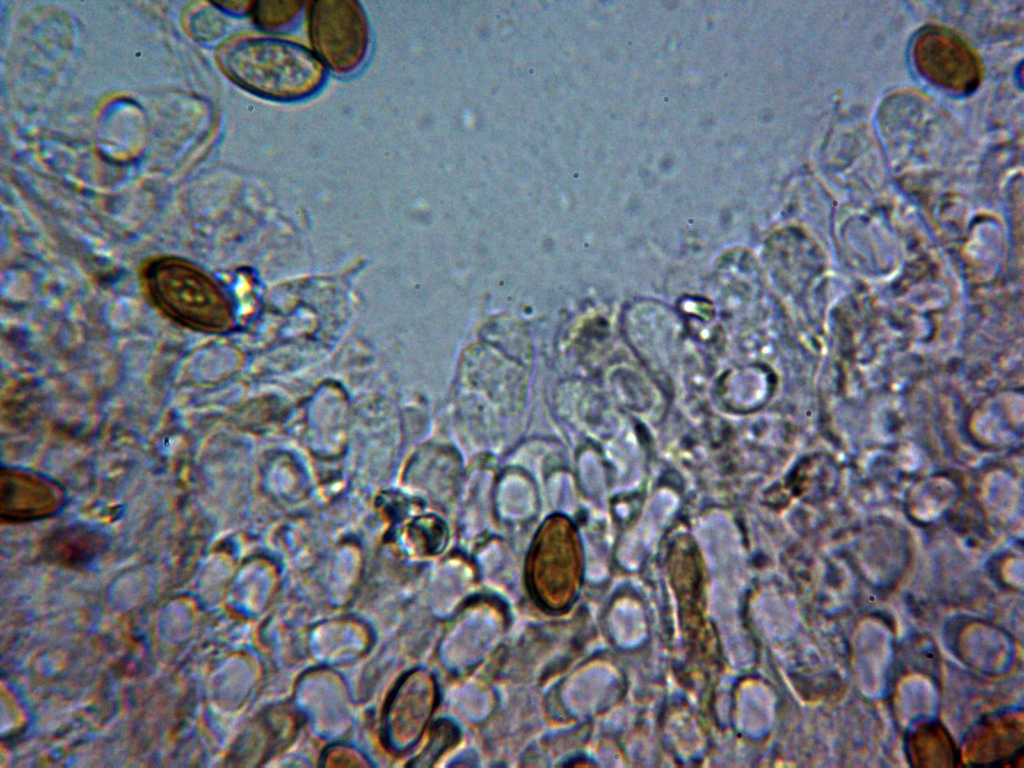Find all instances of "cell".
<instances>
[{
  "mask_svg": "<svg viewBox=\"0 0 1024 768\" xmlns=\"http://www.w3.org/2000/svg\"><path fill=\"white\" fill-rule=\"evenodd\" d=\"M108 536L95 527L71 524L51 532L42 542L40 557L72 570L87 569L108 549Z\"/></svg>",
  "mask_w": 1024,
  "mask_h": 768,
  "instance_id": "obj_5",
  "label": "cell"
},
{
  "mask_svg": "<svg viewBox=\"0 0 1024 768\" xmlns=\"http://www.w3.org/2000/svg\"><path fill=\"white\" fill-rule=\"evenodd\" d=\"M0 473V516L3 521L22 523L51 518L61 513L68 501L65 487L42 472L2 466Z\"/></svg>",
  "mask_w": 1024,
  "mask_h": 768,
  "instance_id": "obj_4",
  "label": "cell"
},
{
  "mask_svg": "<svg viewBox=\"0 0 1024 768\" xmlns=\"http://www.w3.org/2000/svg\"><path fill=\"white\" fill-rule=\"evenodd\" d=\"M308 31L314 53L336 73L354 71L367 54L369 27L358 2H313L308 10Z\"/></svg>",
  "mask_w": 1024,
  "mask_h": 768,
  "instance_id": "obj_3",
  "label": "cell"
},
{
  "mask_svg": "<svg viewBox=\"0 0 1024 768\" xmlns=\"http://www.w3.org/2000/svg\"><path fill=\"white\" fill-rule=\"evenodd\" d=\"M921 43L919 59L938 81L952 88H966L975 79V66L967 50L957 41L930 35Z\"/></svg>",
  "mask_w": 1024,
  "mask_h": 768,
  "instance_id": "obj_6",
  "label": "cell"
},
{
  "mask_svg": "<svg viewBox=\"0 0 1024 768\" xmlns=\"http://www.w3.org/2000/svg\"><path fill=\"white\" fill-rule=\"evenodd\" d=\"M302 4L295 1H259L252 6L255 22L266 30L290 26L301 12Z\"/></svg>",
  "mask_w": 1024,
  "mask_h": 768,
  "instance_id": "obj_7",
  "label": "cell"
},
{
  "mask_svg": "<svg viewBox=\"0 0 1024 768\" xmlns=\"http://www.w3.org/2000/svg\"><path fill=\"white\" fill-rule=\"evenodd\" d=\"M154 302L177 322L202 331H221L230 309L218 286L200 269L179 258L152 262L145 272Z\"/></svg>",
  "mask_w": 1024,
  "mask_h": 768,
  "instance_id": "obj_2",
  "label": "cell"
},
{
  "mask_svg": "<svg viewBox=\"0 0 1024 768\" xmlns=\"http://www.w3.org/2000/svg\"><path fill=\"white\" fill-rule=\"evenodd\" d=\"M217 59L236 84L274 100L309 96L324 79L325 68L317 55L287 39L255 34L235 36L219 47Z\"/></svg>",
  "mask_w": 1024,
  "mask_h": 768,
  "instance_id": "obj_1",
  "label": "cell"
}]
</instances>
